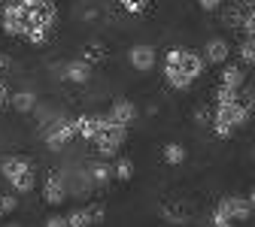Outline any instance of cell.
Here are the masks:
<instances>
[{
	"mask_svg": "<svg viewBox=\"0 0 255 227\" xmlns=\"http://www.w3.org/2000/svg\"><path fill=\"white\" fill-rule=\"evenodd\" d=\"M164 82L173 88V91H188L195 85L204 70H207V61L201 52L188 49V46H173L167 55H164Z\"/></svg>",
	"mask_w": 255,
	"mask_h": 227,
	"instance_id": "6da1fadb",
	"label": "cell"
},
{
	"mask_svg": "<svg viewBox=\"0 0 255 227\" xmlns=\"http://www.w3.org/2000/svg\"><path fill=\"white\" fill-rule=\"evenodd\" d=\"M24 6V15H27V30L24 37L30 46H46L55 34V24H58V9L52 0H18Z\"/></svg>",
	"mask_w": 255,
	"mask_h": 227,
	"instance_id": "7a4b0ae2",
	"label": "cell"
},
{
	"mask_svg": "<svg viewBox=\"0 0 255 227\" xmlns=\"http://www.w3.org/2000/svg\"><path fill=\"white\" fill-rule=\"evenodd\" d=\"M0 173L9 182V188L15 194H30L37 188V173H34V164L21 154H6L0 160Z\"/></svg>",
	"mask_w": 255,
	"mask_h": 227,
	"instance_id": "3957f363",
	"label": "cell"
},
{
	"mask_svg": "<svg viewBox=\"0 0 255 227\" xmlns=\"http://www.w3.org/2000/svg\"><path fill=\"white\" fill-rule=\"evenodd\" d=\"M252 215V206H249V197L243 194H228V197H219L213 212H210V224L213 227H234L240 221H246Z\"/></svg>",
	"mask_w": 255,
	"mask_h": 227,
	"instance_id": "277c9868",
	"label": "cell"
},
{
	"mask_svg": "<svg viewBox=\"0 0 255 227\" xmlns=\"http://www.w3.org/2000/svg\"><path fill=\"white\" fill-rule=\"evenodd\" d=\"M43 140L52 151H61L64 146H70L76 140V121L67 115H52L43 127Z\"/></svg>",
	"mask_w": 255,
	"mask_h": 227,
	"instance_id": "5b68a950",
	"label": "cell"
},
{
	"mask_svg": "<svg viewBox=\"0 0 255 227\" xmlns=\"http://www.w3.org/2000/svg\"><path fill=\"white\" fill-rule=\"evenodd\" d=\"M125 137H128V127H122V124H116V121H104V127L98 131V137L91 140V146H94V151H98V157H116L119 154V149H122V143H125Z\"/></svg>",
	"mask_w": 255,
	"mask_h": 227,
	"instance_id": "8992f818",
	"label": "cell"
},
{
	"mask_svg": "<svg viewBox=\"0 0 255 227\" xmlns=\"http://www.w3.org/2000/svg\"><path fill=\"white\" fill-rule=\"evenodd\" d=\"M128 61H131V67L137 73H152L158 64V49L152 43H134L128 49Z\"/></svg>",
	"mask_w": 255,
	"mask_h": 227,
	"instance_id": "52a82bcc",
	"label": "cell"
},
{
	"mask_svg": "<svg viewBox=\"0 0 255 227\" xmlns=\"http://www.w3.org/2000/svg\"><path fill=\"white\" fill-rule=\"evenodd\" d=\"M107 218L104 203H88V206H76L67 212V227H88V224H101Z\"/></svg>",
	"mask_w": 255,
	"mask_h": 227,
	"instance_id": "ba28073f",
	"label": "cell"
},
{
	"mask_svg": "<svg viewBox=\"0 0 255 227\" xmlns=\"http://www.w3.org/2000/svg\"><path fill=\"white\" fill-rule=\"evenodd\" d=\"M70 197V188H67V179H64V173H49L46 182H43V200L49 206H61L64 200Z\"/></svg>",
	"mask_w": 255,
	"mask_h": 227,
	"instance_id": "9c48e42d",
	"label": "cell"
},
{
	"mask_svg": "<svg viewBox=\"0 0 255 227\" xmlns=\"http://www.w3.org/2000/svg\"><path fill=\"white\" fill-rule=\"evenodd\" d=\"M107 118L131 131V127L137 124V118H140V109H137L134 100H125V97H122V100H113V106L107 109Z\"/></svg>",
	"mask_w": 255,
	"mask_h": 227,
	"instance_id": "30bf717a",
	"label": "cell"
},
{
	"mask_svg": "<svg viewBox=\"0 0 255 227\" xmlns=\"http://www.w3.org/2000/svg\"><path fill=\"white\" fill-rule=\"evenodd\" d=\"M91 64L85 58H70L67 64L61 67V79L64 82H70V85H88L91 82Z\"/></svg>",
	"mask_w": 255,
	"mask_h": 227,
	"instance_id": "8fae6325",
	"label": "cell"
},
{
	"mask_svg": "<svg viewBox=\"0 0 255 227\" xmlns=\"http://www.w3.org/2000/svg\"><path fill=\"white\" fill-rule=\"evenodd\" d=\"M204 61H207V67H219V64H225L231 58V43L225 37H210L201 49Z\"/></svg>",
	"mask_w": 255,
	"mask_h": 227,
	"instance_id": "7c38bea8",
	"label": "cell"
},
{
	"mask_svg": "<svg viewBox=\"0 0 255 227\" xmlns=\"http://www.w3.org/2000/svg\"><path fill=\"white\" fill-rule=\"evenodd\" d=\"M73 121H76V137L85 140V143H91L94 137H98V131L104 127L107 112H104V115H101V112H85V115H76Z\"/></svg>",
	"mask_w": 255,
	"mask_h": 227,
	"instance_id": "4fadbf2b",
	"label": "cell"
},
{
	"mask_svg": "<svg viewBox=\"0 0 255 227\" xmlns=\"http://www.w3.org/2000/svg\"><path fill=\"white\" fill-rule=\"evenodd\" d=\"M219 85L225 88H243L246 85V73H243V64H219Z\"/></svg>",
	"mask_w": 255,
	"mask_h": 227,
	"instance_id": "5bb4252c",
	"label": "cell"
},
{
	"mask_svg": "<svg viewBox=\"0 0 255 227\" xmlns=\"http://www.w3.org/2000/svg\"><path fill=\"white\" fill-rule=\"evenodd\" d=\"M252 3H246V0H228V3H222V21H225L228 27H234V30H240V24H243V15H246V9H249Z\"/></svg>",
	"mask_w": 255,
	"mask_h": 227,
	"instance_id": "9a60e30c",
	"label": "cell"
},
{
	"mask_svg": "<svg viewBox=\"0 0 255 227\" xmlns=\"http://www.w3.org/2000/svg\"><path fill=\"white\" fill-rule=\"evenodd\" d=\"M158 215H161V221L167 224H188L191 221V209L185 203H161V209H158Z\"/></svg>",
	"mask_w": 255,
	"mask_h": 227,
	"instance_id": "2e32d148",
	"label": "cell"
},
{
	"mask_svg": "<svg viewBox=\"0 0 255 227\" xmlns=\"http://www.w3.org/2000/svg\"><path fill=\"white\" fill-rule=\"evenodd\" d=\"M88 176H91L94 188H104V185H110V182H113V164H107V157L94 160V164L88 167Z\"/></svg>",
	"mask_w": 255,
	"mask_h": 227,
	"instance_id": "e0dca14e",
	"label": "cell"
},
{
	"mask_svg": "<svg viewBox=\"0 0 255 227\" xmlns=\"http://www.w3.org/2000/svg\"><path fill=\"white\" fill-rule=\"evenodd\" d=\"M9 106H12L15 112L27 115V112H34V109H37V94H34V91H12Z\"/></svg>",
	"mask_w": 255,
	"mask_h": 227,
	"instance_id": "ac0fdd59",
	"label": "cell"
},
{
	"mask_svg": "<svg viewBox=\"0 0 255 227\" xmlns=\"http://www.w3.org/2000/svg\"><path fill=\"white\" fill-rule=\"evenodd\" d=\"M79 58H85L91 67H98V64L107 61V46H104L101 40H88V43L82 46V55H79Z\"/></svg>",
	"mask_w": 255,
	"mask_h": 227,
	"instance_id": "d6986e66",
	"label": "cell"
},
{
	"mask_svg": "<svg viewBox=\"0 0 255 227\" xmlns=\"http://www.w3.org/2000/svg\"><path fill=\"white\" fill-rule=\"evenodd\" d=\"M161 157H164V164H167V167H179V164H185L188 151H185V146H182V143H164Z\"/></svg>",
	"mask_w": 255,
	"mask_h": 227,
	"instance_id": "ffe728a7",
	"label": "cell"
},
{
	"mask_svg": "<svg viewBox=\"0 0 255 227\" xmlns=\"http://www.w3.org/2000/svg\"><path fill=\"white\" fill-rule=\"evenodd\" d=\"M134 170H137V167H134L131 157H119L116 164H113V179H116V182H131V179H134Z\"/></svg>",
	"mask_w": 255,
	"mask_h": 227,
	"instance_id": "44dd1931",
	"label": "cell"
},
{
	"mask_svg": "<svg viewBox=\"0 0 255 227\" xmlns=\"http://www.w3.org/2000/svg\"><path fill=\"white\" fill-rule=\"evenodd\" d=\"M237 58L243 67H255V37H243L237 46Z\"/></svg>",
	"mask_w": 255,
	"mask_h": 227,
	"instance_id": "7402d4cb",
	"label": "cell"
},
{
	"mask_svg": "<svg viewBox=\"0 0 255 227\" xmlns=\"http://www.w3.org/2000/svg\"><path fill=\"white\" fill-rule=\"evenodd\" d=\"M191 118H195V124H201V127H210V121H213V103H201V106H195Z\"/></svg>",
	"mask_w": 255,
	"mask_h": 227,
	"instance_id": "603a6c76",
	"label": "cell"
},
{
	"mask_svg": "<svg viewBox=\"0 0 255 227\" xmlns=\"http://www.w3.org/2000/svg\"><path fill=\"white\" fill-rule=\"evenodd\" d=\"M119 6H122L128 15H140V12L149 6V0H119Z\"/></svg>",
	"mask_w": 255,
	"mask_h": 227,
	"instance_id": "cb8c5ba5",
	"label": "cell"
},
{
	"mask_svg": "<svg viewBox=\"0 0 255 227\" xmlns=\"http://www.w3.org/2000/svg\"><path fill=\"white\" fill-rule=\"evenodd\" d=\"M240 30H243V37H255V3L246 9V15H243V24H240Z\"/></svg>",
	"mask_w": 255,
	"mask_h": 227,
	"instance_id": "d4e9b609",
	"label": "cell"
},
{
	"mask_svg": "<svg viewBox=\"0 0 255 227\" xmlns=\"http://www.w3.org/2000/svg\"><path fill=\"white\" fill-rule=\"evenodd\" d=\"M9 100H12V91H9L6 79L0 76V109H6V106H9Z\"/></svg>",
	"mask_w": 255,
	"mask_h": 227,
	"instance_id": "484cf974",
	"label": "cell"
},
{
	"mask_svg": "<svg viewBox=\"0 0 255 227\" xmlns=\"http://www.w3.org/2000/svg\"><path fill=\"white\" fill-rule=\"evenodd\" d=\"M222 3H225V0H198L201 12H219V9H222Z\"/></svg>",
	"mask_w": 255,
	"mask_h": 227,
	"instance_id": "4316f807",
	"label": "cell"
},
{
	"mask_svg": "<svg viewBox=\"0 0 255 227\" xmlns=\"http://www.w3.org/2000/svg\"><path fill=\"white\" fill-rule=\"evenodd\" d=\"M46 227H67V215H49Z\"/></svg>",
	"mask_w": 255,
	"mask_h": 227,
	"instance_id": "83f0119b",
	"label": "cell"
},
{
	"mask_svg": "<svg viewBox=\"0 0 255 227\" xmlns=\"http://www.w3.org/2000/svg\"><path fill=\"white\" fill-rule=\"evenodd\" d=\"M6 67H9V58H6V55H0V73H3Z\"/></svg>",
	"mask_w": 255,
	"mask_h": 227,
	"instance_id": "f1b7e54d",
	"label": "cell"
},
{
	"mask_svg": "<svg viewBox=\"0 0 255 227\" xmlns=\"http://www.w3.org/2000/svg\"><path fill=\"white\" fill-rule=\"evenodd\" d=\"M249 206H252V212H255V188L249 191Z\"/></svg>",
	"mask_w": 255,
	"mask_h": 227,
	"instance_id": "f546056e",
	"label": "cell"
},
{
	"mask_svg": "<svg viewBox=\"0 0 255 227\" xmlns=\"http://www.w3.org/2000/svg\"><path fill=\"white\" fill-rule=\"evenodd\" d=\"M6 3H12V0H0V6H6Z\"/></svg>",
	"mask_w": 255,
	"mask_h": 227,
	"instance_id": "4dcf8cb0",
	"label": "cell"
},
{
	"mask_svg": "<svg viewBox=\"0 0 255 227\" xmlns=\"http://www.w3.org/2000/svg\"><path fill=\"white\" fill-rule=\"evenodd\" d=\"M0 27H3V12H0Z\"/></svg>",
	"mask_w": 255,
	"mask_h": 227,
	"instance_id": "1f68e13d",
	"label": "cell"
},
{
	"mask_svg": "<svg viewBox=\"0 0 255 227\" xmlns=\"http://www.w3.org/2000/svg\"><path fill=\"white\" fill-rule=\"evenodd\" d=\"M246 3H255V0H246Z\"/></svg>",
	"mask_w": 255,
	"mask_h": 227,
	"instance_id": "d6a6232c",
	"label": "cell"
}]
</instances>
